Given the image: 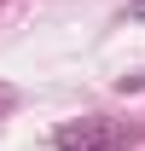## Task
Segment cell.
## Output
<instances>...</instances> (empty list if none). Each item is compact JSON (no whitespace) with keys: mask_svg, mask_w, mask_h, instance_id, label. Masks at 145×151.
<instances>
[{"mask_svg":"<svg viewBox=\"0 0 145 151\" xmlns=\"http://www.w3.org/2000/svg\"><path fill=\"white\" fill-rule=\"evenodd\" d=\"M6 111H18V87H0V116Z\"/></svg>","mask_w":145,"mask_h":151,"instance_id":"obj_2","label":"cell"},{"mask_svg":"<svg viewBox=\"0 0 145 151\" xmlns=\"http://www.w3.org/2000/svg\"><path fill=\"white\" fill-rule=\"evenodd\" d=\"M139 139L134 128H122V122H110V116H75V122H64V128L52 134L58 151H128Z\"/></svg>","mask_w":145,"mask_h":151,"instance_id":"obj_1","label":"cell"},{"mask_svg":"<svg viewBox=\"0 0 145 151\" xmlns=\"http://www.w3.org/2000/svg\"><path fill=\"white\" fill-rule=\"evenodd\" d=\"M122 23H145V0H134V6H128V12H122Z\"/></svg>","mask_w":145,"mask_h":151,"instance_id":"obj_3","label":"cell"}]
</instances>
